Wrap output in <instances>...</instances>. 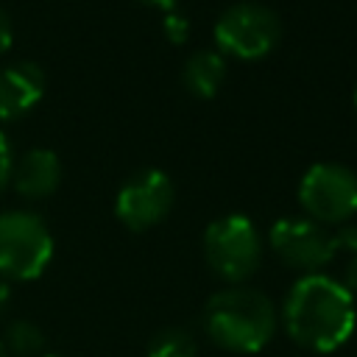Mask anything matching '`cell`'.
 Instances as JSON below:
<instances>
[{
	"mask_svg": "<svg viewBox=\"0 0 357 357\" xmlns=\"http://www.w3.org/2000/svg\"><path fill=\"white\" fill-rule=\"evenodd\" d=\"M282 324L298 346L329 354L340 349L357 326L354 293L326 273H304L284 296Z\"/></svg>",
	"mask_w": 357,
	"mask_h": 357,
	"instance_id": "cell-1",
	"label": "cell"
},
{
	"mask_svg": "<svg viewBox=\"0 0 357 357\" xmlns=\"http://www.w3.org/2000/svg\"><path fill=\"white\" fill-rule=\"evenodd\" d=\"M279 326L276 304L257 287L229 284L209 296L204 307V329L226 351L254 354L271 343Z\"/></svg>",
	"mask_w": 357,
	"mask_h": 357,
	"instance_id": "cell-2",
	"label": "cell"
},
{
	"mask_svg": "<svg viewBox=\"0 0 357 357\" xmlns=\"http://www.w3.org/2000/svg\"><path fill=\"white\" fill-rule=\"evenodd\" d=\"M268 243L276 257L301 276L321 273V268L329 265L340 251L357 254V226H337L329 231L310 218H282L271 226Z\"/></svg>",
	"mask_w": 357,
	"mask_h": 357,
	"instance_id": "cell-3",
	"label": "cell"
},
{
	"mask_svg": "<svg viewBox=\"0 0 357 357\" xmlns=\"http://www.w3.org/2000/svg\"><path fill=\"white\" fill-rule=\"evenodd\" d=\"M206 265L229 284H245L262 262V237L251 218L231 212L215 218L204 231Z\"/></svg>",
	"mask_w": 357,
	"mask_h": 357,
	"instance_id": "cell-4",
	"label": "cell"
},
{
	"mask_svg": "<svg viewBox=\"0 0 357 357\" xmlns=\"http://www.w3.org/2000/svg\"><path fill=\"white\" fill-rule=\"evenodd\" d=\"M53 259V234L47 223L28 209L0 212V276L39 279Z\"/></svg>",
	"mask_w": 357,
	"mask_h": 357,
	"instance_id": "cell-5",
	"label": "cell"
},
{
	"mask_svg": "<svg viewBox=\"0 0 357 357\" xmlns=\"http://www.w3.org/2000/svg\"><path fill=\"white\" fill-rule=\"evenodd\" d=\"M282 39V22L262 3H234L215 22V50L240 61L265 59Z\"/></svg>",
	"mask_w": 357,
	"mask_h": 357,
	"instance_id": "cell-6",
	"label": "cell"
},
{
	"mask_svg": "<svg viewBox=\"0 0 357 357\" xmlns=\"http://www.w3.org/2000/svg\"><path fill=\"white\" fill-rule=\"evenodd\" d=\"M298 204L321 226H346L357 215V173L337 162L312 165L298 181Z\"/></svg>",
	"mask_w": 357,
	"mask_h": 357,
	"instance_id": "cell-7",
	"label": "cell"
},
{
	"mask_svg": "<svg viewBox=\"0 0 357 357\" xmlns=\"http://www.w3.org/2000/svg\"><path fill=\"white\" fill-rule=\"evenodd\" d=\"M173 201V178L159 167H142L120 184L114 198V215L126 229L145 231L170 215Z\"/></svg>",
	"mask_w": 357,
	"mask_h": 357,
	"instance_id": "cell-8",
	"label": "cell"
},
{
	"mask_svg": "<svg viewBox=\"0 0 357 357\" xmlns=\"http://www.w3.org/2000/svg\"><path fill=\"white\" fill-rule=\"evenodd\" d=\"M47 78L36 61H17L0 70V120L11 123L25 117L45 95Z\"/></svg>",
	"mask_w": 357,
	"mask_h": 357,
	"instance_id": "cell-9",
	"label": "cell"
},
{
	"mask_svg": "<svg viewBox=\"0 0 357 357\" xmlns=\"http://www.w3.org/2000/svg\"><path fill=\"white\" fill-rule=\"evenodd\" d=\"M11 181L22 198L42 201L61 184V159L50 148H31L14 162Z\"/></svg>",
	"mask_w": 357,
	"mask_h": 357,
	"instance_id": "cell-10",
	"label": "cell"
},
{
	"mask_svg": "<svg viewBox=\"0 0 357 357\" xmlns=\"http://www.w3.org/2000/svg\"><path fill=\"white\" fill-rule=\"evenodd\" d=\"M226 73H229V64H226V56L218 53V50H195L187 61H184V70H181V81H184V89L201 100L206 98H215L226 81Z\"/></svg>",
	"mask_w": 357,
	"mask_h": 357,
	"instance_id": "cell-11",
	"label": "cell"
},
{
	"mask_svg": "<svg viewBox=\"0 0 357 357\" xmlns=\"http://www.w3.org/2000/svg\"><path fill=\"white\" fill-rule=\"evenodd\" d=\"M8 357H39L45 351V332L25 318H14L6 324L0 335Z\"/></svg>",
	"mask_w": 357,
	"mask_h": 357,
	"instance_id": "cell-12",
	"label": "cell"
},
{
	"mask_svg": "<svg viewBox=\"0 0 357 357\" xmlns=\"http://www.w3.org/2000/svg\"><path fill=\"white\" fill-rule=\"evenodd\" d=\"M148 357H198L195 335L184 326L159 329L148 343Z\"/></svg>",
	"mask_w": 357,
	"mask_h": 357,
	"instance_id": "cell-13",
	"label": "cell"
},
{
	"mask_svg": "<svg viewBox=\"0 0 357 357\" xmlns=\"http://www.w3.org/2000/svg\"><path fill=\"white\" fill-rule=\"evenodd\" d=\"M162 31H165V39L170 45H184L187 36H190V20L178 8H173L162 17Z\"/></svg>",
	"mask_w": 357,
	"mask_h": 357,
	"instance_id": "cell-14",
	"label": "cell"
},
{
	"mask_svg": "<svg viewBox=\"0 0 357 357\" xmlns=\"http://www.w3.org/2000/svg\"><path fill=\"white\" fill-rule=\"evenodd\" d=\"M11 167H14L11 145H8V137H6L3 128H0V195H3V190L8 187V181H11Z\"/></svg>",
	"mask_w": 357,
	"mask_h": 357,
	"instance_id": "cell-15",
	"label": "cell"
},
{
	"mask_svg": "<svg viewBox=\"0 0 357 357\" xmlns=\"http://www.w3.org/2000/svg\"><path fill=\"white\" fill-rule=\"evenodd\" d=\"M11 39H14V28H11V20L8 14L0 8V53H6L11 47Z\"/></svg>",
	"mask_w": 357,
	"mask_h": 357,
	"instance_id": "cell-16",
	"label": "cell"
},
{
	"mask_svg": "<svg viewBox=\"0 0 357 357\" xmlns=\"http://www.w3.org/2000/svg\"><path fill=\"white\" fill-rule=\"evenodd\" d=\"M351 293H357V254H351L349 265H346V282H343Z\"/></svg>",
	"mask_w": 357,
	"mask_h": 357,
	"instance_id": "cell-17",
	"label": "cell"
},
{
	"mask_svg": "<svg viewBox=\"0 0 357 357\" xmlns=\"http://www.w3.org/2000/svg\"><path fill=\"white\" fill-rule=\"evenodd\" d=\"M145 6H151V8H159V11H173L176 6H178V0H142Z\"/></svg>",
	"mask_w": 357,
	"mask_h": 357,
	"instance_id": "cell-18",
	"label": "cell"
},
{
	"mask_svg": "<svg viewBox=\"0 0 357 357\" xmlns=\"http://www.w3.org/2000/svg\"><path fill=\"white\" fill-rule=\"evenodd\" d=\"M8 296H11V284H8V279L0 276V312H3L6 304H8Z\"/></svg>",
	"mask_w": 357,
	"mask_h": 357,
	"instance_id": "cell-19",
	"label": "cell"
},
{
	"mask_svg": "<svg viewBox=\"0 0 357 357\" xmlns=\"http://www.w3.org/2000/svg\"><path fill=\"white\" fill-rule=\"evenodd\" d=\"M0 357H8V351H6V346H3V340H0Z\"/></svg>",
	"mask_w": 357,
	"mask_h": 357,
	"instance_id": "cell-20",
	"label": "cell"
},
{
	"mask_svg": "<svg viewBox=\"0 0 357 357\" xmlns=\"http://www.w3.org/2000/svg\"><path fill=\"white\" fill-rule=\"evenodd\" d=\"M354 112H357V89H354Z\"/></svg>",
	"mask_w": 357,
	"mask_h": 357,
	"instance_id": "cell-21",
	"label": "cell"
},
{
	"mask_svg": "<svg viewBox=\"0 0 357 357\" xmlns=\"http://www.w3.org/2000/svg\"><path fill=\"white\" fill-rule=\"evenodd\" d=\"M47 357H64V354H47Z\"/></svg>",
	"mask_w": 357,
	"mask_h": 357,
	"instance_id": "cell-22",
	"label": "cell"
}]
</instances>
